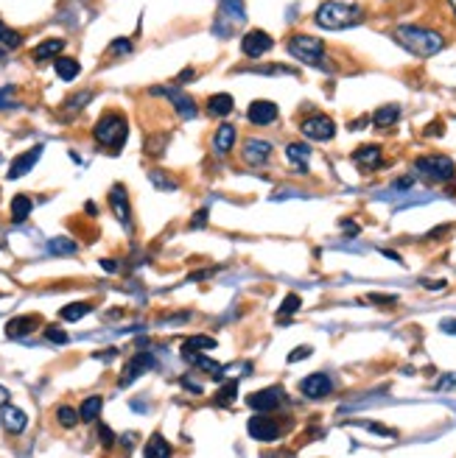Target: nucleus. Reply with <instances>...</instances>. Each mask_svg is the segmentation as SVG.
Here are the masks:
<instances>
[{
    "label": "nucleus",
    "instance_id": "nucleus-1",
    "mask_svg": "<svg viewBox=\"0 0 456 458\" xmlns=\"http://www.w3.org/2000/svg\"><path fill=\"white\" fill-rule=\"evenodd\" d=\"M392 37L400 48H406L417 59H431L445 48V40L440 31L423 28V25H398L392 31Z\"/></svg>",
    "mask_w": 456,
    "mask_h": 458
},
{
    "label": "nucleus",
    "instance_id": "nucleus-2",
    "mask_svg": "<svg viewBox=\"0 0 456 458\" xmlns=\"http://www.w3.org/2000/svg\"><path fill=\"white\" fill-rule=\"evenodd\" d=\"M364 20V9L356 3H341V0H325L320 3L317 14H313V23L325 31H344L353 28Z\"/></svg>",
    "mask_w": 456,
    "mask_h": 458
},
{
    "label": "nucleus",
    "instance_id": "nucleus-3",
    "mask_svg": "<svg viewBox=\"0 0 456 458\" xmlns=\"http://www.w3.org/2000/svg\"><path fill=\"white\" fill-rule=\"evenodd\" d=\"M93 137L98 146H107V149H121L129 137V123L121 112H107L101 115L95 129H93Z\"/></svg>",
    "mask_w": 456,
    "mask_h": 458
},
{
    "label": "nucleus",
    "instance_id": "nucleus-4",
    "mask_svg": "<svg viewBox=\"0 0 456 458\" xmlns=\"http://www.w3.org/2000/svg\"><path fill=\"white\" fill-rule=\"evenodd\" d=\"M414 173L429 182H451L456 176V165L445 154H426L414 160Z\"/></svg>",
    "mask_w": 456,
    "mask_h": 458
},
{
    "label": "nucleus",
    "instance_id": "nucleus-5",
    "mask_svg": "<svg viewBox=\"0 0 456 458\" xmlns=\"http://www.w3.org/2000/svg\"><path fill=\"white\" fill-rule=\"evenodd\" d=\"M289 53L297 59V62H305V64H320L322 56H325V42L311 37V34H294L289 40Z\"/></svg>",
    "mask_w": 456,
    "mask_h": 458
},
{
    "label": "nucleus",
    "instance_id": "nucleus-6",
    "mask_svg": "<svg viewBox=\"0 0 456 458\" xmlns=\"http://www.w3.org/2000/svg\"><path fill=\"white\" fill-rule=\"evenodd\" d=\"M300 131L302 137L308 140H317V143H328V140H333L336 134V123L328 118V115H311L300 123Z\"/></svg>",
    "mask_w": 456,
    "mask_h": 458
},
{
    "label": "nucleus",
    "instance_id": "nucleus-7",
    "mask_svg": "<svg viewBox=\"0 0 456 458\" xmlns=\"http://www.w3.org/2000/svg\"><path fill=\"white\" fill-rule=\"evenodd\" d=\"M274 48V40L269 37L266 31H261V28H252V31H247L241 37V53L243 56H250V59H261L263 53H269Z\"/></svg>",
    "mask_w": 456,
    "mask_h": 458
},
{
    "label": "nucleus",
    "instance_id": "nucleus-8",
    "mask_svg": "<svg viewBox=\"0 0 456 458\" xmlns=\"http://www.w3.org/2000/svg\"><path fill=\"white\" fill-rule=\"evenodd\" d=\"M152 92H154V95H165V98L171 101V107L180 112V118H185V120L196 118V101H193L188 92H182L180 87H154Z\"/></svg>",
    "mask_w": 456,
    "mask_h": 458
},
{
    "label": "nucleus",
    "instance_id": "nucleus-9",
    "mask_svg": "<svg viewBox=\"0 0 456 458\" xmlns=\"http://www.w3.org/2000/svg\"><path fill=\"white\" fill-rule=\"evenodd\" d=\"M247 433L255 439V442H274L280 436V425H277V419L266 416V414H258L247 422Z\"/></svg>",
    "mask_w": 456,
    "mask_h": 458
},
{
    "label": "nucleus",
    "instance_id": "nucleus-10",
    "mask_svg": "<svg viewBox=\"0 0 456 458\" xmlns=\"http://www.w3.org/2000/svg\"><path fill=\"white\" fill-rule=\"evenodd\" d=\"M300 392L305 397H311V400H322V397H328L333 392V380L328 374H322V372H313V374H308L300 383Z\"/></svg>",
    "mask_w": 456,
    "mask_h": 458
},
{
    "label": "nucleus",
    "instance_id": "nucleus-11",
    "mask_svg": "<svg viewBox=\"0 0 456 458\" xmlns=\"http://www.w3.org/2000/svg\"><path fill=\"white\" fill-rule=\"evenodd\" d=\"M154 366V358H152V352H137V355L123 366V377L118 380L121 389H126V385H132L143 372H149Z\"/></svg>",
    "mask_w": 456,
    "mask_h": 458
},
{
    "label": "nucleus",
    "instance_id": "nucleus-12",
    "mask_svg": "<svg viewBox=\"0 0 456 458\" xmlns=\"http://www.w3.org/2000/svg\"><path fill=\"white\" fill-rule=\"evenodd\" d=\"M283 397H286L283 389L272 385V389H261V392L250 394L247 403H250V408H255V411H261V414H269V411H274L280 403H283Z\"/></svg>",
    "mask_w": 456,
    "mask_h": 458
},
{
    "label": "nucleus",
    "instance_id": "nucleus-13",
    "mask_svg": "<svg viewBox=\"0 0 456 458\" xmlns=\"http://www.w3.org/2000/svg\"><path fill=\"white\" fill-rule=\"evenodd\" d=\"M110 207H112L115 218H118L126 229H132V207H129V196H126L123 185H115V188L110 190Z\"/></svg>",
    "mask_w": 456,
    "mask_h": 458
},
{
    "label": "nucleus",
    "instance_id": "nucleus-14",
    "mask_svg": "<svg viewBox=\"0 0 456 458\" xmlns=\"http://www.w3.org/2000/svg\"><path fill=\"white\" fill-rule=\"evenodd\" d=\"M40 157H43V146H34V149L23 151L20 157H14V162L9 165V179H20V176L31 173V168L40 162Z\"/></svg>",
    "mask_w": 456,
    "mask_h": 458
},
{
    "label": "nucleus",
    "instance_id": "nucleus-15",
    "mask_svg": "<svg viewBox=\"0 0 456 458\" xmlns=\"http://www.w3.org/2000/svg\"><path fill=\"white\" fill-rule=\"evenodd\" d=\"M241 157H243V162L247 165H263L269 157H272V146L266 143V140H258V137H252V140H247L243 143V151H241Z\"/></svg>",
    "mask_w": 456,
    "mask_h": 458
},
{
    "label": "nucleus",
    "instance_id": "nucleus-16",
    "mask_svg": "<svg viewBox=\"0 0 456 458\" xmlns=\"http://www.w3.org/2000/svg\"><path fill=\"white\" fill-rule=\"evenodd\" d=\"M277 115H280V110L274 107L272 101H252V107L247 112L250 123H255V126H269V123L277 120Z\"/></svg>",
    "mask_w": 456,
    "mask_h": 458
},
{
    "label": "nucleus",
    "instance_id": "nucleus-17",
    "mask_svg": "<svg viewBox=\"0 0 456 458\" xmlns=\"http://www.w3.org/2000/svg\"><path fill=\"white\" fill-rule=\"evenodd\" d=\"M37 327H40V316H17V319H12L6 325V335L9 338H25Z\"/></svg>",
    "mask_w": 456,
    "mask_h": 458
},
{
    "label": "nucleus",
    "instance_id": "nucleus-18",
    "mask_svg": "<svg viewBox=\"0 0 456 458\" xmlns=\"http://www.w3.org/2000/svg\"><path fill=\"white\" fill-rule=\"evenodd\" d=\"M353 162L359 168H364V170H372V168H378L383 162V151H381V146H361L353 154Z\"/></svg>",
    "mask_w": 456,
    "mask_h": 458
},
{
    "label": "nucleus",
    "instance_id": "nucleus-19",
    "mask_svg": "<svg viewBox=\"0 0 456 458\" xmlns=\"http://www.w3.org/2000/svg\"><path fill=\"white\" fill-rule=\"evenodd\" d=\"M232 146H235V126H230V123L219 126V129H216V137H213V151H216L219 157H224V154L232 151Z\"/></svg>",
    "mask_w": 456,
    "mask_h": 458
},
{
    "label": "nucleus",
    "instance_id": "nucleus-20",
    "mask_svg": "<svg viewBox=\"0 0 456 458\" xmlns=\"http://www.w3.org/2000/svg\"><path fill=\"white\" fill-rule=\"evenodd\" d=\"M53 70H56V76L62 81H73L82 73V64L76 59H70V56H56L53 59Z\"/></svg>",
    "mask_w": 456,
    "mask_h": 458
},
{
    "label": "nucleus",
    "instance_id": "nucleus-21",
    "mask_svg": "<svg viewBox=\"0 0 456 458\" xmlns=\"http://www.w3.org/2000/svg\"><path fill=\"white\" fill-rule=\"evenodd\" d=\"M219 6H221V17L230 20L232 25L247 20V6H243V0H219Z\"/></svg>",
    "mask_w": 456,
    "mask_h": 458
},
{
    "label": "nucleus",
    "instance_id": "nucleus-22",
    "mask_svg": "<svg viewBox=\"0 0 456 458\" xmlns=\"http://www.w3.org/2000/svg\"><path fill=\"white\" fill-rule=\"evenodd\" d=\"M232 107H235V101H232V95H227V92L210 95V101H207L210 115H216V118H227V115L232 112Z\"/></svg>",
    "mask_w": 456,
    "mask_h": 458
},
{
    "label": "nucleus",
    "instance_id": "nucleus-23",
    "mask_svg": "<svg viewBox=\"0 0 456 458\" xmlns=\"http://www.w3.org/2000/svg\"><path fill=\"white\" fill-rule=\"evenodd\" d=\"M64 51V40H45L34 48V62H48V59H56L59 53Z\"/></svg>",
    "mask_w": 456,
    "mask_h": 458
},
{
    "label": "nucleus",
    "instance_id": "nucleus-24",
    "mask_svg": "<svg viewBox=\"0 0 456 458\" xmlns=\"http://www.w3.org/2000/svg\"><path fill=\"white\" fill-rule=\"evenodd\" d=\"M3 425H6V431L9 433H23L25 431V425H28V416H25V411H20V408H6L3 411Z\"/></svg>",
    "mask_w": 456,
    "mask_h": 458
},
{
    "label": "nucleus",
    "instance_id": "nucleus-25",
    "mask_svg": "<svg viewBox=\"0 0 456 458\" xmlns=\"http://www.w3.org/2000/svg\"><path fill=\"white\" fill-rule=\"evenodd\" d=\"M400 120V107H395V103H389V107H381L375 115H372V123L378 129H389Z\"/></svg>",
    "mask_w": 456,
    "mask_h": 458
},
{
    "label": "nucleus",
    "instance_id": "nucleus-26",
    "mask_svg": "<svg viewBox=\"0 0 456 458\" xmlns=\"http://www.w3.org/2000/svg\"><path fill=\"white\" fill-rule=\"evenodd\" d=\"M185 361H188V364H193V366H199V369H204V372H210L216 380H221V372H224V366H221V364H216V361H210V358L199 355V352H185Z\"/></svg>",
    "mask_w": 456,
    "mask_h": 458
},
{
    "label": "nucleus",
    "instance_id": "nucleus-27",
    "mask_svg": "<svg viewBox=\"0 0 456 458\" xmlns=\"http://www.w3.org/2000/svg\"><path fill=\"white\" fill-rule=\"evenodd\" d=\"M31 209H34V201L23 193V196H14L12 199V221H17V224H23L28 216H31Z\"/></svg>",
    "mask_w": 456,
    "mask_h": 458
},
{
    "label": "nucleus",
    "instance_id": "nucleus-28",
    "mask_svg": "<svg viewBox=\"0 0 456 458\" xmlns=\"http://www.w3.org/2000/svg\"><path fill=\"white\" fill-rule=\"evenodd\" d=\"M286 157L300 168V170H308V157H311V149L305 143H289L286 149Z\"/></svg>",
    "mask_w": 456,
    "mask_h": 458
},
{
    "label": "nucleus",
    "instance_id": "nucleus-29",
    "mask_svg": "<svg viewBox=\"0 0 456 458\" xmlns=\"http://www.w3.org/2000/svg\"><path fill=\"white\" fill-rule=\"evenodd\" d=\"M101 408H104V400L101 397H87L84 403H82V408H79V416H82V422H95L98 419V414H101Z\"/></svg>",
    "mask_w": 456,
    "mask_h": 458
},
{
    "label": "nucleus",
    "instance_id": "nucleus-30",
    "mask_svg": "<svg viewBox=\"0 0 456 458\" xmlns=\"http://www.w3.org/2000/svg\"><path fill=\"white\" fill-rule=\"evenodd\" d=\"M93 310V305L90 302H73V305H67V307H62V319L64 322H79V319H84V316Z\"/></svg>",
    "mask_w": 456,
    "mask_h": 458
},
{
    "label": "nucleus",
    "instance_id": "nucleus-31",
    "mask_svg": "<svg viewBox=\"0 0 456 458\" xmlns=\"http://www.w3.org/2000/svg\"><path fill=\"white\" fill-rule=\"evenodd\" d=\"M149 458H165V455H171V444L160 436V433H154L152 439H149V444H146V450H143Z\"/></svg>",
    "mask_w": 456,
    "mask_h": 458
},
{
    "label": "nucleus",
    "instance_id": "nucleus-32",
    "mask_svg": "<svg viewBox=\"0 0 456 458\" xmlns=\"http://www.w3.org/2000/svg\"><path fill=\"white\" fill-rule=\"evenodd\" d=\"M76 249H79V243L70 240V238H53V240H48V252L51 255H73Z\"/></svg>",
    "mask_w": 456,
    "mask_h": 458
},
{
    "label": "nucleus",
    "instance_id": "nucleus-33",
    "mask_svg": "<svg viewBox=\"0 0 456 458\" xmlns=\"http://www.w3.org/2000/svg\"><path fill=\"white\" fill-rule=\"evenodd\" d=\"M199 349H216V338H210V335H193L182 344V355L185 352H199Z\"/></svg>",
    "mask_w": 456,
    "mask_h": 458
},
{
    "label": "nucleus",
    "instance_id": "nucleus-34",
    "mask_svg": "<svg viewBox=\"0 0 456 458\" xmlns=\"http://www.w3.org/2000/svg\"><path fill=\"white\" fill-rule=\"evenodd\" d=\"M165 146H168V131L146 137V154H152V157H160L165 151Z\"/></svg>",
    "mask_w": 456,
    "mask_h": 458
},
{
    "label": "nucleus",
    "instance_id": "nucleus-35",
    "mask_svg": "<svg viewBox=\"0 0 456 458\" xmlns=\"http://www.w3.org/2000/svg\"><path fill=\"white\" fill-rule=\"evenodd\" d=\"M149 179H152V185L157 190H177L180 188L177 179H171V176H165L163 170H149Z\"/></svg>",
    "mask_w": 456,
    "mask_h": 458
},
{
    "label": "nucleus",
    "instance_id": "nucleus-36",
    "mask_svg": "<svg viewBox=\"0 0 456 458\" xmlns=\"http://www.w3.org/2000/svg\"><path fill=\"white\" fill-rule=\"evenodd\" d=\"M235 397H238V380H230V383H224L221 389L216 392V403H219V405H230Z\"/></svg>",
    "mask_w": 456,
    "mask_h": 458
},
{
    "label": "nucleus",
    "instance_id": "nucleus-37",
    "mask_svg": "<svg viewBox=\"0 0 456 458\" xmlns=\"http://www.w3.org/2000/svg\"><path fill=\"white\" fill-rule=\"evenodd\" d=\"M241 73H263V76H294L291 67H283V64H274V67H247L241 70Z\"/></svg>",
    "mask_w": 456,
    "mask_h": 458
},
{
    "label": "nucleus",
    "instance_id": "nucleus-38",
    "mask_svg": "<svg viewBox=\"0 0 456 458\" xmlns=\"http://www.w3.org/2000/svg\"><path fill=\"white\" fill-rule=\"evenodd\" d=\"M0 42H3L6 48H20V45H23V37H20V31H14V28H9V25L0 23Z\"/></svg>",
    "mask_w": 456,
    "mask_h": 458
},
{
    "label": "nucleus",
    "instance_id": "nucleus-39",
    "mask_svg": "<svg viewBox=\"0 0 456 458\" xmlns=\"http://www.w3.org/2000/svg\"><path fill=\"white\" fill-rule=\"evenodd\" d=\"M56 419H59L62 428H73L82 416H79V411H73L70 405H62V408H56Z\"/></svg>",
    "mask_w": 456,
    "mask_h": 458
},
{
    "label": "nucleus",
    "instance_id": "nucleus-40",
    "mask_svg": "<svg viewBox=\"0 0 456 458\" xmlns=\"http://www.w3.org/2000/svg\"><path fill=\"white\" fill-rule=\"evenodd\" d=\"M90 101H93V92L84 90V92H79V95H73V98H67V101H64V110H67V112H79L84 103H90Z\"/></svg>",
    "mask_w": 456,
    "mask_h": 458
},
{
    "label": "nucleus",
    "instance_id": "nucleus-41",
    "mask_svg": "<svg viewBox=\"0 0 456 458\" xmlns=\"http://www.w3.org/2000/svg\"><path fill=\"white\" fill-rule=\"evenodd\" d=\"M300 305H302V299H300L297 294H289L283 302H280V319H283V316L297 313V310H300Z\"/></svg>",
    "mask_w": 456,
    "mask_h": 458
},
{
    "label": "nucleus",
    "instance_id": "nucleus-42",
    "mask_svg": "<svg viewBox=\"0 0 456 458\" xmlns=\"http://www.w3.org/2000/svg\"><path fill=\"white\" fill-rule=\"evenodd\" d=\"M45 338H48L51 344H67V341H70L67 333H64L59 325H48V327H45Z\"/></svg>",
    "mask_w": 456,
    "mask_h": 458
},
{
    "label": "nucleus",
    "instance_id": "nucleus-43",
    "mask_svg": "<svg viewBox=\"0 0 456 458\" xmlns=\"http://www.w3.org/2000/svg\"><path fill=\"white\" fill-rule=\"evenodd\" d=\"M434 389H437V392H451V389H456V372L442 374V377L434 383Z\"/></svg>",
    "mask_w": 456,
    "mask_h": 458
},
{
    "label": "nucleus",
    "instance_id": "nucleus-44",
    "mask_svg": "<svg viewBox=\"0 0 456 458\" xmlns=\"http://www.w3.org/2000/svg\"><path fill=\"white\" fill-rule=\"evenodd\" d=\"M367 299L372 305H398V296H392V294H370Z\"/></svg>",
    "mask_w": 456,
    "mask_h": 458
},
{
    "label": "nucleus",
    "instance_id": "nucleus-45",
    "mask_svg": "<svg viewBox=\"0 0 456 458\" xmlns=\"http://www.w3.org/2000/svg\"><path fill=\"white\" fill-rule=\"evenodd\" d=\"M12 95H14V87H0V110H9L12 107Z\"/></svg>",
    "mask_w": 456,
    "mask_h": 458
},
{
    "label": "nucleus",
    "instance_id": "nucleus-46",
    "mask_svg": "<svg viewBox=\"0 0 456 458\" xmlns=\"http://www.w3.org/2000/svg\"><path fill=\"white\" fill-rule=\"evenodd\" d=\"M98 436H101V444H104V447H112V444H115V433H112L107 425L98 428Z\"/></svg>",
    "mask_w": 456,
    "mask_h": 458
},
{
    "label": "nucleus",
    "instance_id": "nucleus-47",
    "mask_svg": "<svg viewBox=\"0 0 456 458\" xmlns=\"http://www.w3.org/2000/svg\"><path fill=\"white\" fill-rule=\"evenodd\" d=\"M311 352H313V349H311L308 344H305V346H297V349L291 352V355H289V364H297V361H302V358H308V355H311Z\"/></svg>",
    "mask_w": 456,
    "mask_h": 458
},
{
    "label": "nucleus",
    "instance_id": "nucleus-48",
    "mask_svg": "<svg viewBox=\"0 0 456 458\" xmlns=\"http://www.w3.org/2000/svg\"><path fill=\"white\" fill-rule=\"evenodd\" d=\"M364 428L367 431H372V433H381V436H389V439H395L398 433L392 431V428H383V425H372V422H364Z\"/></svg>",
    "mask_w": 456,
    "mask_h": 458
},
{
    "label": "nucleus",
    "instance_id": "nucleus-49",
    "mask_svg": "<svg viewBox=\"0 0 456 458\" xmlns=\"http://www.w3.org/2000/svg\"><path fill=\"white\" fill-rule=\"evenodd\" d=\"M129 51H132V42H129V40H123V37H121V40H115V42L110 45V53H129Z\"/></svg>",
    "mask_w": 456,
    "mask_h": 458
},
{
    "label": "nucleus",
    "instance_id": "nucleus-50",
    "mask_svg": "<svg viewBox=\"0 0 456 458\" xmlns=\"http://www.w3.org/2000/svg\"><path fill=\"white\" fill-rule=\"evenodd\" d=\"M207 224V209H199V213L193 216V221H191V229H202Z\"/></svg>",
    "mask_w": 456,
    "mask_h": 458
},
{
    "label": "nucleus",
    "instance_id": "nucleus-51",
    "mask_svg": "<svg viewBox=\"0 0 456 458\" xmlns=\"http://www.w3.org/2000/svg\"><path fill=\"white\" fill-rule=\"evenodd\" d=\"M440 330L448 333V335H456V319H445V322L440 325Z\"/></svg>",
    "mask_w": 456,
    "mask_h": 458
},
{
    "label": "nucleus",
    "instance_id": "nucleus-52",
    "mask_svg": "<svg viewBox=\"0 0 456 458\" xmlns=\"http://www.w3.org/2000/svg\"><path fill=\"white\" fill-rule=\"evenodd\" d=\"M448 229H451V227H437V229H431V232H429L426 238H429V240H434V238H440V235H445Z\"/></svg>",
    "mask_w": 456,
    "mask_h": 458
},
{
    "label": "nucleus",
    "instance_id": "nucleus-53",
    "mask_svg": "<svg viewBox=\"0 0 456 458\" xmlns=\"http://www.w3.org/2000/svg\"><path fill=\"white\" fill-rule=\"evenodd\" d=\"M341 229H347L350 235H356V232H359V224H353V221H341Z\"/></svg>",
    "mask_w": 456,
    "mask_h": 458
},
{
    "label": "nucleus",
    "instance_id": "nucleus-54",
    "mask_svg": "<svg viewBox=\"0 0 456 458\" xmlns=\"http://www.w3.org/2000/svg\"><path fill=\"white\" fill-rule=\"evenodd\" d=\"M426 134H431V137H434V134H442V123H431Z\"/></svg>",
    "mask_w": 456,
    "mask_h": 458
},
{
    "label": "nucleus",
    "instance_id": "nucleus-55",
    "mask_svg": "<svg viewBox=\"0 0 456 458\" xmlns=\"http://www.w3.org/2000/svg\"><path fill=\"white\" fill-rule=\"evenodd\" d=\"M193 76H196V73L188 67V70H182V73H180V81H188V79H193Z\"/></svg>",
    "mask_w": 456,
    "mask_h": 458
},
{
    "label": "nucleus",
    "instance_id": "nucleus-56",
    "mask_svg": "<svg viewBox=\"0 0 456 458\" xmlns=\"http://www.w3.org/2000/svg\"><path fill=\"white\" fill-rule=\"evenodd\" d=\"M101 266L107 268V271H115V268H118V266H115V260H101Z\"/></svg>",
    "mask_w": 456,
    "mask_h": 458
},
{
    "label": "nucleus",
    "instance_id": "nucleus-57",
    "mask_svg": "<svg viewBox=\"0 0 456 458\" xmlns=\"http://www.w3.org/2000/svg\"><path fill=\"white\" fill-rule=\"evenodd\" d=\"M6 397H9V392H6V389H0V405L6 403Z\"/></svg>",
    "mask_w": 456,
    "mask_h": 458
},
{
    "label": "nucleus",
    "instance_id": "nucleus-58",
    "mask_svg": "<svg viewBox=\"0 0 456 458\" xmlns=\"http://www.w3.org/2000/svg\"><path fill=\"white\" fill-rule=\"evenodd\" d=\"M448 3H451V9H453V14H456V0H448Z\"/></svg>",
    "mask_w": 456,
    "mask_h": 458
}]
</instances>
